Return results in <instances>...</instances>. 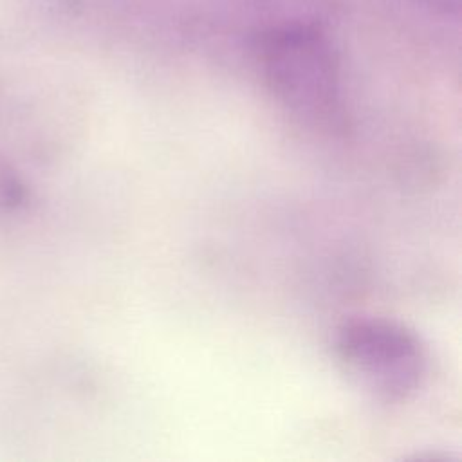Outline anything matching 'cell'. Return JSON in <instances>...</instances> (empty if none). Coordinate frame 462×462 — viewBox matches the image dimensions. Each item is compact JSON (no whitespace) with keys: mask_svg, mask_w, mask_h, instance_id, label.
Segmentation results:
<instances>
[{"mask_svg":"<svg viewBox=\"0 0 462 462\" xmlns=\"http://www.w3.org/2000/svg\"><path fill=\"white\" fill-rule=\"evenodd\" d=\"M262 63L271 92L291 114L325 130L345 128L337 67L321 34L307 27L271 32Z\"/></svg>","mask_w":462,"mask_h":462,"instance_id":"1","label":"cell"},{"mask_svg":"<svg viewBox=\"0 0 462 462\" xmlns=\"http://www.w3.org/2000/svg\"><path fill=\"white\" fill-rule=\"evenodd\" d=\"M336 357L352 383L383 402L411 397L420 388L428 368L419 336L383 318L345 323L336 336Z\"/></svg>","mask_w":462,"mask_h":462,"instance_id":"2","label":"cell"}]
</instances>
